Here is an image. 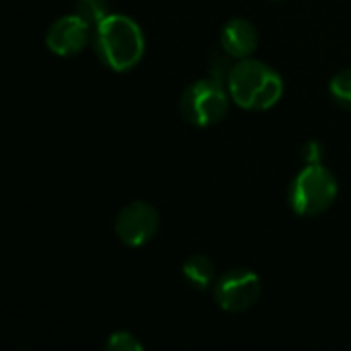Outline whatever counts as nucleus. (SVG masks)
I'll list each match as a JSON object with an SVG mask.
<instances>
[{
    "label": "nucleus",
    "mask_w": 351,
    "mask_h": 351,
    "mask_svg": "<svg viewBox=\"0 0 351 351\" xmlns=\"http://www.w3.org/2000/svg\"><path fill=\"white\" fill-rule=\"evenodd\" d=\"M93 47L105 68L130 72L146 51L142 27L128 14L111 12L93 29Z\"/></svg>",
    "instance_id": "nucleus-1"
},
{
    "label": "nucleus",
    "mask_w": 351,
    "mask_h": 351,
    "mask_svg": "<svg viewBox=\"0 0 351 351\" xmlns=\"http://www.w3.org/2000/svg\"><path fill=\"white\" fill-rule=\"evenodd\" d=\"M226 86L232 103L247 111H267L284 95L282 76L269 64L255 58L239 60L230 70Z\"/></svg>",
    "instance_id": "nucleus-2"
},
{
    "label": "nucleus",
    "mask_w": 351,
    "mask_h": 351,
    "mask_svg": "<svg viewBox=\"0 0 351 351\" xmlns=\"http://www.w3.org/2000/svg\"><path fill=\"white\" fill-rule=\"evenodd\" d=\"M335 175L323 165H306L288 187V204L294 214L313 218L327 212L337 199Z\"/></svg>",
    "instance_id": "nucleus-3"
},
{
    "label": "nucleus",
    "mask_w": 351,
    "mask_h": 351,
    "mask_svg": "<svg viewBox=\"0 0 351 351\" xmlns=\"http://www.w3.org/2000/svg\"><path fill=\"white\" fill-rule=\"evenodd\" d=\"M230 101L232 99L226 82L210 76L191 82L183 90L179 99V111L191 125L210 128L220 123L228 115Z\"/></svg>",
    "instance_id": "nucleus-4"
},
{
    "label": "nucleus",
    "mask_w": 351,
    "mask_h": 351,
    "mask_svg": "<svg viewBox=\"0 0 351 351\" xmlns=\"http://www.w3.org/2000/svg\"><path fill=\"white\" fill-rule=\"evenodd\" d=\"M261 278L247 267H234L222 274L214 284V300L224 313H247L261 298Z\"/></svg>",
    "instance_id": "nucleus-5"
},
{
    "label": "nucleus",
    "mask_w": 351,
    "mask_h": 351,
    "mask_svg": "<svg viewBox=\"0 0 351 351\" xmlns=\"http://www.w3.org/2000/svg\"><path fill=\"white\" fill-rule=\"evenodd\" d=\"M160 228V216L158 210L148 202H130L125 204L113 222L115 237L132 249L148 245Z\"/></svg>",
    "instance_id": "nucleus-6"
},
{
    "label": "nucleus",
    "mask_w": 351,
    "mask_h": 351,
    "mask_svg": "<svg viewBox=\"0 0 351 351\" xmlns=\"http://www.w3.org/2000/svg\"><path fill=\"white\" fill-rule=\"evenodd\" d=\"M88 43H93V25L86 19H82L78 12L56 19L45 33L47 49L60 58L76 56Z\"/></svg>",
    "instance_id": "nucleus-7"
},
{
    "label": "nucleus",
    "mask_w": 351,
    "mask_h": 351,
    "mask_svg": "<svg viewBox=\"0 0 351 351\" xmlns=\"http://www.w3.org/2000/svg\"><path fill=\"white\" fill-rule=\"evenodd\" d=\"M259 45V31L257 27L243 16L230 19L220 31V47L234 60L251 58Z\"/></svg>",
    "instance_id": "nucleus-8"
},
{
    "label": "nucleus",
    "mask_w": 351,
    "mask_h": 351,
    "mask_svg": "<svg viewBox=\"0 0 351 351\" xmlns=\"http://www.w3.org/2000/svg\"><path fill=\"white\" fill-rule=\"evenodd\" d=\"M181 276L189 288L199 290V292L212 288L218 280L216 278V265L206 255H191L189 259H185V263L181 267Z\"/></svg>",
    "instance_id": "nucleus-9"
},
{
    "label": "nucleus",
    "mask_w": 351,
    "mask_h": 351,
    "mask_svg": "<svg viewBox=\"0 0 351 351\" xmlns=\"http://www.w3.org/2000/svg\"><path fill=\"white\" fill-rule=\"evenodd\" d=\"M331 99L346 111H351V68L339 70L329 82Z\"/></svg>",
    "instance_id": "nucleus-10"
},
{
    "label": "nucleus",
    "mask_w": 351,
    "mask_h": 351,
    "mask_svg": "<svg viewBox=\"0 0 351 351\" xmlns=\"http://www.w3.org/2000/svg\"><path fill=\"white\" fill-rule=\"evenodd\" d=\"M74 12H78L82 19H86L93 29L107 16L109 12V4L107 0H74Z\"/></svg>",
    "instance_id": "nucleus-11"
},
{
    "label": "nucleus",
    "mask_w": 351,
    "mask_h": 351,
    "mask_svg": "<svg viewBox=\"0 0 351 351\" xmlns=\"http://www.w3.org/2000/svg\"><path fill=\"white\" fill-rule=\"evenodd\" d=\"M107 351H142L144 346L138 341V337L130 331H113L107 341H105Z\"/></svg>",
    "instance_id": "nucleus-12"
},
{
    "label": "nucleus",
    "mask_w": 351,
    "mask_h": 351,
    "mask_svg": "<svg viewBox=\"0 0 351 351\" xmlns=\"http://www.w3.org/2000/svg\"><path fill=\"white\" fill-rule=\"evenodd\" d=\"M323 144L321 142H317V140H311V142H306V146H304V150H302V160L306 162V165H323L321 160H323Z\"/></svg>",
    "instance_id": "nucleus-13"
}]
</instances>
